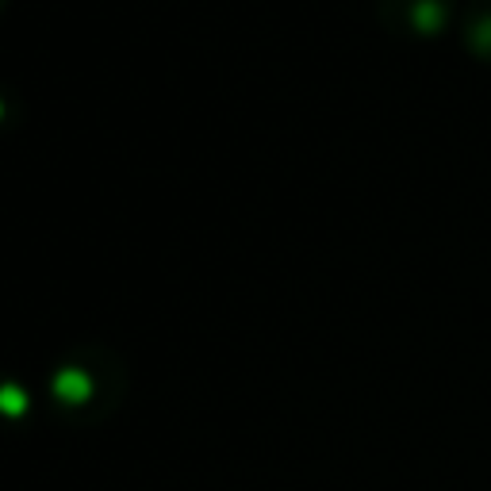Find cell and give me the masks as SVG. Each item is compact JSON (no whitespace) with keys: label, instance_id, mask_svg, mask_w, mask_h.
Masks as SVG:
<instances>
[{"label":"cell","instance_id":"obj_1","mask_svg":"<svg viewBox=\"0 0 491 491\" xmlns=\"http://www.w3.org/2000/svg\"><path fill=\"white\" fill-rule=\"evenodd\" d=\"M384 20L411 39H430L449 20V0H384Z\"/></svg>","mask_w":491,"mask_h":491}]
</instances>
